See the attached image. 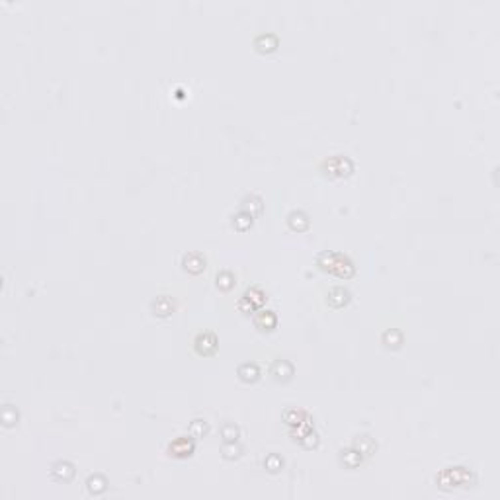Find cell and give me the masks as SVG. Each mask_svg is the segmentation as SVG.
<instances>
[{
	"mask_svg": "<svg viewBox=\"0 0 500 500\" xmlns=\"http://www.w3.org/2000/svg\"><path fill=\"white\" fill-rule=\"evenodd\" d=\"M317 262L323 270L336 274L340 278H350L354 274V264L344 254H338V252H321Z\"/></svg>",
	"mask_w": 500,
	"mask_h": 500,
	"instance_id": "1",
	"label": "cell"
},
{
	"mask_svg": "<svg viewBox=\"0 0 500 500\" xmlns=\"http://www.w3.org/2000/svg\"><path fill=\"white\" fill-rule=\"evenodd\" d=\"M256 325L262 329H274L276 327V315L272 311H260L256 315Z\"/></svg>",
	"mask_w": 500,
	"mask_h": 500,
	"instance_id": "13",
	"label": "cell"
},
{
	"mask_svg": "<svg viewBox=\"0 0 500 500\" xmlns=\"http://www.w3.org/2000/svg\"><path fill=\"white\" fill-rule=\"evenodd\" d=\"M272 373H274L278 379H287V377L293 375V365H291L289 361H285V360H278V361H274V365H272Z\"/></svg>",
	"mask_w": 500,
	"mask_h": 500,
	"instance_id": "10",
	"label": "cell"
},
{
	"mask_svg": "<svg viewBox=\"0 0 500 500\" xmlns=\"http://www.w3.org/2000/svg\"><path fill=\"white\" fill-rule=\"evenodd\" d=\"M283 418H285V422H287L289 426H299L301 422L309 420V417H307L303 411H287V413L283 415Z\"/></svg>",
	"mask_w": 500,
	"mask_h": 500,
	"instance_id": "17",
	"label": "cell"
},
{
	"mask_svg": "<svg viewBox=\"0 0 500 500\" xmlns=\"http://www.w3.org/2000/svg\"><path fill=\"white\" fill-rule=\"evenodd\" d=\"M194 451V440L192 438H186V436H180L176 438L172 444H170V453L176 455V457H186Z\"/></svg>",
	"mask_w": 500,
	"mask_h": 500,
	"instance_id": "5",
	"label": "cell"
},
{
	"mask_svg": "<svg viewBox=\"0 0 500 500\" xmlns=\"http://www.w3.org/2000/svg\"><path fill=\"white\" fill-rule=\"evenodd\" d=\"M287 223L295 231H305L309 227V219H307V215L303 211H291L289 217H287Z\"/></svg>",
	"mask_w": 500,
	"mask_h": 500,
	"instance_id": "9",
	"label": "cell"
},
{
	"mask_svg": "<svg viewBox=\"0 0 500 500\" xmlns=\"http://www.w3.org/2000/svg\"><path fill=\"white\" fill-rule=\"evenodd\" d=\"M354 447H356L360 453H369V451L375 447V444H373V442H371L367 436H361V438H358V440H356Z\"/></svg>",
	"mask_w": 500,
	"mask_h": 500,
	"instance_id": "20",
	"label": "cell"
},
{
	"mask_svg": "<svg viewBox=\"0 0 500 500\" xmlns=\"http://www.w3.org/2000/svg\"><path fill=\"white\" fill-rule=\"evenodd\" d=\"M264 301H266L264 291L260 287H250V289L245 291V295H243L239 305H241L243 311H254V309H260L264 305Z\"/></svg>",
	"mask_w": 500,
	"mask_h": 500,
	"instance_id": "3",
	"label": "cell"
},
{
	"mask_svg": "<svg viewBox=\"0 0 500 500\" xmlns=\"http://www.w3.org/2000/svg\"><path fill=\"white\" fill-rule=\"evenodd\" d=\"M264 465H266V469H270L272 473H276V471H279V469H281L283 461H281V459H279L278 455H270V457H266Z\"/></svg>",
	"mask_w": 500,
	"mask_h": 500,
	"instance_id": "23",
	"label": "cell"
},
{
	"mask_svg": "<svg viewBox=\"0 0 500 500\" xmlns=\"http://www.w3.org/2000/svg\"><path fill=\"white\" fill-rule=\"evenodd\" d=\"M299 442H301L305 447H313V445H317V444H319V438H317V434L311 430V432H307V434H305Z\"/></svg>",
	"mask_w": 500,
	"mask_h": 500,
	"instance_id": "26",
	"label": "cell"
},
{
	"mask_svg": "<svg viewBox=\"0 0 500 500\" xmlns=\"http://www.w3.org/2000/svg\"><path fill=\"white\" fill-rule=\"evenodd\" d=\"M153 309H155V313L157 315H161V317H167L172 313V309H174V305H172V301L168 299V297H159L155 303H153Z\"/></svg>",
	"mask_w": 500,
	"mask_h": 500,
	"instance_id": "14",
	"label": "cell"
},
{
	"mask_svg": "<svg viewBox=\"0 0 500 500\" xmlns=\"http://www.w3.org/2000/svg\"><path fill=\"white\" fill-rule=\"evenodd\" d=\"M252 217L254 215H250L249 211H241V213H237L235 215V219H233V223H235V227L237 229H241V231H245V229H249L250 225H252Z\"/></svg>",
	"mask_w": 500,
	"mask_h": 500,
	"instance_id": "16",
	"label": "cell"
},
{
	"mask_svg": "<svg viewBox=\"0 0 500 500\" xmlns=\"http://www.w3.org/2000/svg\"><path fill=\"white\" fill-rule=\"evenodd\" d=\"M239 451H241V449H239L233 442H229V444H225V445H223V455H225V457H229V459H231V457H237V455H239Z\"/></svg>",
	"mask_w": 500,
	"mask_h": 500,
	"instance_id": "27",
	"label": "cell"
},
{
	"mask_svg": "<svg viewBox=\"0 0 500 500\" xmlns=\"http://www.w3.org/2000/svg\"><path fill=\"white\" fill-rule=\"evenodd\" d=\"M438 485L442 489H451V487H461V485H467L471 481V473L463 467H449L445 471H442L438 475Z\"/></svg>",
	"mask_w": 500,
	"mask_h": 500,
	"instance_id": "2",
	"label": "cell"
},
{
	"mask_svg": "<svg viewBox=\"0 0 500 500\" xmlns=\"http://www.w3.org/2000/svg\"><path fill=\"white\" fill-rule=\"evenodd\" d=\"M182 264H184V268H186L188 272H192V274H199V272L205 268V260H203L199 254H186L184 260H182Z\"/></svg>",
	"mask_w": 500,
	"mask_h": 500,
	"instance_id": "7",
	"label": "cell"
},
{
	"mask_svg": "<svg viewBox=\"0 0 500 500\" xmlns=\"http://www.w3.org/2000/svg\"><path fill=\"white\" fill-rule=\"evenodd\" d=\"M88 491L92 495H98V493H104L106 491V481L102 477H92L88 479Z\"/></svg>",
	"mask_w": 500,
	"mask_h": 500,
	"instance_id": "21",
	"label": "cell"
},
{
	"mask_svg": "<svg viewBox=\"0 0 500 500\" xmlns=\"http://www.w3.org/2000/svg\"><path fill=\"white\" fill-rule=\"evenodd\" d=\"M342 461H344L348 467H356V465H360V461H361V453H360L358 449H348V451L342 453Z\"/></svg>",
	"mask_w": 500,
	"mask_h": 500,
	"instance_id": "18",
	"label": "cell"
},
{
	"mask_svg": "<svg viewBox=\"0 0 500 500\" xmlns=\"http://www.w3.org/2000/svg\"><path fill=\"white\" fill-rule=\"evenodd\" d=\"M256 47L262 49V51H272L274 47H278V37L272 35V33L258 35V37H256Z\"/></svg>",
	"mask_w": 500,
	"mask_h": 500,
	"instance_id": "12",
	"label": "cell"
},
{
	"mask_svg": "<svg viewBox=\"0 0 500 500\" xmlns=\"http://www.w3.org/2000/svg\"><path fill=\"white\" fill-rule=\"evenodd\" d=\"M323 167L327 170V174H331V176H346L354 168L352 167V161L346 159V157H333V159L325 161Z\"/></svg>",
	"mask_w": 500,
	"mask_h": 500,
	"instance_id": "4",
	"label": "cell"
},
{
	"mask_svg": "<svg viewBox=\"0 0 500 500\" xmlns=\"http://www.w3.org/2000/svg\"><path fill=\"white\" fill-rule=\"evenodd\" d=\"M190 428H192V432H194V434H203V432L207 430V424H205V422H201V420H194Z\"/></svg>",
	"mask_w": 500,
	"mask_h": 500,
	"instance_id": "28",
	"label": "cell"
},
{
	"mask_svg": "<svg viewBox=\"0 0 500 500\" xmlns=\"http://www.w3.org/2000/svg\"><path fill=\"white\" fill-rule=\"evenodd\" d=\"M239 375H241L243 381H256L258 375H260V371H258V367H256L254 363H243V365L239 367Z\"/></svg>",
	"mask_w": 500,
	"mask_h": 500,
	"instance_id": "15",
	"label": "cell"
},
{
	"mask_svg": "<svg viewBox=\"0 0 500 500\" xmlns=\"http://www.w3.org/2000/svg\"><path fill=\"white\" fill-rule=\"evenodd\" d=\"M237 436H239V430H237V426H233V424H227V426L223 428V438H225L227 442H235V440H237Z\"/></svg>",
	"mask_w": 500,
	"mask_h": 500,
	"instance_id": "25",
	"label": "cell"
},
{
	"mask_svg": "<svg viewBox=\"0 0 500 500\" xmlns=\"http://www.w3.org/2000/svg\"><path fill=\"white\" fill-rule=\"evenodd\" d=\"M73 475H75V469H73V465H71V463H67V461H59V463H55V465H53V477H55V479L69 481Z\"/></svg>",
	"mask_w": 500,
	"mask_h": 500,
	"instance_id": "11",
	"label": "cell"
},
{
	"mask_svg": "<svg viewBox=\"0 0 500 500\" xmlns=\"http://www.w3.org/2000/svg\"><path fill=\"white\" fill-rule=\"evenodd\" d=\"M350 301V291L344 289V287H333L329 291V305L333 307H342Z\"/></svg>",
	"mask_w": 500,
	"mask_h": 500,
	"instance_id": "8",
	"label": "cell"
},
{
	"mask_svg": "<svg viewBox=\"0 0 500 500\" xmlns=\"http://www.w3.org/2000/svg\"><path fill=\"white\" fill-rule=\"evenodd\" d=\"M215 348H217V338H215V334H211V333L197 334V338H195V350H197L199 354H211V352H215Z\"/></svg>",
	"mask_w": 500,
	"mask_h": 500,
	"instance_id": "6",
	"label": "cell"
},
{
	"mask_svg": "<svg viewBox=\"0 0 500 500\" xmlns=\"http://www.w3.org/2000/svg\"><path fill=\"white\" fill-rule=\"evenodd\" d=\"M233 283H235V278H233L231 272H221V274L217 276V285H219L221 289H231Z\"/></svg>",
	"mask_w": 500,
	"mask_h": 500,
	"instance_id": "22",
	"label": "cell"
},
{
	"mask_svg": "<svg viewBox=\"0 0 500 500\" xmlns=\"http://www.w3.org/2000/svg\"><path fill=\"white\" fill-rule=\"evenodd\" d=\"M383 342H385L387 346H399V344L403 342V334L399 333V331H395V329L385 331V333H383Z\"/></svg>",
	"mask_w": 500,
	"mask_h": 500,
	"instance_id": "19",
	"label": "cell"
},
{
	"mask_svg": "<svg viewBox=\"0 0 500 500\" xmlns=\"http://www.w3.org/2000/svg\"><path fill=\"white\" fill-rule=\"evenodd\" d=\"M250 207H254V213H258L262 209V201L258 197H247L245 203H243V209L245 211H250Z\"/></svg>",
	"mask_w": 500,
	"mask_h": 500,
	"instance_id": "24",
	"label": "cell"
}]
</instances>
